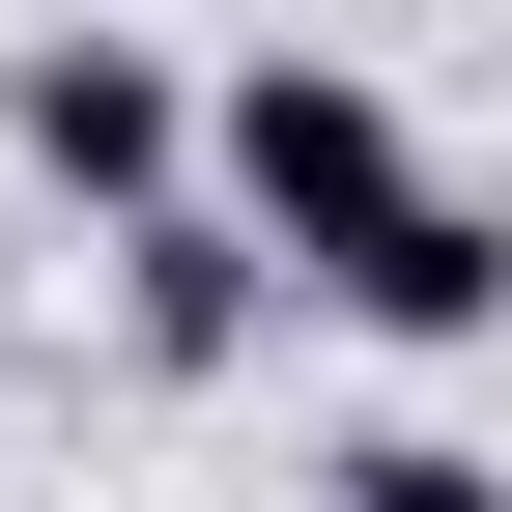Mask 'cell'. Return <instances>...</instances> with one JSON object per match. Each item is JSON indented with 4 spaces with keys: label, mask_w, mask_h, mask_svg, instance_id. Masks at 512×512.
Instances as JSON below:
<instances>
[{
    "label": "cell",
    "mask_w": 512,
    "mask_h": 512,
    "mask_svg": "<svg viewBox=\"0 0 512 512\" xmlns=\"http://www.w3.org/2000/svg\"><path fill=\"white\" fill-rule=\"evenodd\" d=\"M200 200L256 228V285H342V256L427 200V114L370 86V57H313V29H285V57H228V86H200Z\"/></svg>",
    "instance_id": "cell-1"
},
{
    "label": "cell",
    "mask_w": 512,
    "mask_h": 512,
    "mask_svg": "<svg viewBox=\"0 0 512 512\" xmlns=\"http://www.w3.org/2000/svg\"><path fill=\"white\" fill-rule=\"evenodd\" d=\"M0 143H29V171H57L86 228H143V200H200V86H171L143 29H86V0H57V29L0 57Z\"/></svg>",
    "instance_id": "cell-2"
},
{
    "label": "cell",
    "mask_w": 512,
    "mask_h": 512,
    "mask_svg": "<svg viewBox=\"0 0 512 512\" xmlns=\"http://www.w3.org/2000/svg\"><path fill=\"white\" fill-rule=\"evenodd\" d=\"M313 313H342V342H512V200H456V171H427V200L370 228Z\"/></svg>",
    "instance_id": "cell-3"
},
{
    "label": "cell",
    "mask_w": 512,
    "mask_h": 512,
    "mask_svg": "<svg viewBox=\"0 0 512 512\" xmlns=\"http://www.w3.org/2000/svg\"><path fill=\"white\" fill-rule=\"evenodd\" d=\"M256 313H285V285H256L228 200H143V228H114V342H143V370H256Z\"/></svg>",
    "instance_id": "cell-4"
},
{
    "label": "cell",
    "mask_w": 512,
    "mask_h": 512,
    "mask_svg": "<svg viewBox=\"0 0 512 512\" xmlns=\"http://www.w3.org/2000/svg\"><path fill=\"white\" fill-rule=\"evenodd\" d=\"M313 512H512V456H484V427H342Z\"/></svg>",
    "instance_id": "cell-5"
}]
</instances>
